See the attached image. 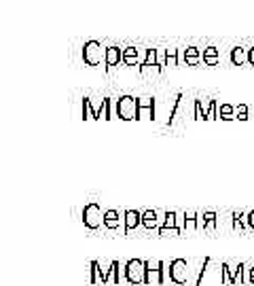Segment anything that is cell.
Wrapping results in <instances>:
<instances>
[{"label": "cell", "mask_w": 254, "mask_h": 286, "mask_svg": "<svg viewBox=\"0 0 254 286\" xmlns=\"http://www.w3.org/2000/svg\"><path fill=\"white\" fill-rule=\"evenodd\" d=\"M83 57H85V62H87L89 66H97V64H102V60H106V51H102V45L100 42H87L83 49Z\"/></svg>", "instance_id": "obj_1"}, {"label": "cell", "mask_w": 254, "mask_h": 286, "mask_svg": "<svg viewBox=\"0 0 254 286\" xmlns=\"http://www.w3.org/2000/svg\"><path fill=\"white\" fill-rule=\"evenodd\" d=\"M140 106L134 98H123L119 100V114H121V119H134L136 114H138Z\"/></svg>", "instance_id": "obj_2"}, {"label": "cell", "mask_w": 254, "mask_h": 286, "mask_svg": "<svg viewBox=\"0 0 254 286\" xmlns=\"http://www.w3.org/2000/svg\"><path fill=\"white\" fill-rule=\"evenodd\" d=\"M121 57H123V53L119 51V47H108L106 49V64L108 66H117Z\"/></svg>", "instance_id": "obj_3"}, {"label": "cell", "mask_w": 254, "mask_h": 286, "mask_svg": "<svg viewBox=\"0 0 254 286\" xmlns=\"http://www.w3.org/2000/svg\"><path fill=\"white\" fill-rule=\"evenodd\" d=\"M204 60H206L210 66H214V64L218 62V49H216V47H208V49L204 51Z\"/></svg>", "instance_id": "obj_4"}, {"label": "cell", "mask_w": 254, "mask_h": 286, "mask_svg": "<svg viewBox=\"0 0 254 286\" xmlns=\"http://www.w3.org/2000/svg\"><path fill=\"white\" fill-rule=\"evenodd\" d=\"M123 60H125L127 64L134 66V64L140 60V57H138V49H136V47H127V49L123 51Z\"/></svg>", "instance_id": "obj_5"}, {"label": "cell", "mask_w": 254, "mask_h": 286, "mask_svg": "<svg viewBox=\"0 0 254 286\" xmlns=\"http://www.w3.org/2000/svg\"><path fill=\"white\" fill-rule=\"evenodd\" d=\"M231 60L239 66V64H244L246 60H248V55H246V49H242V47H235L233 51H231Z\"/></svg>", "instance_id": "obj_6"}, {"label": "cell", "mask_w": 254, "mask_h": 286, "mask_svg": "<svg viewBox=\"0 0 254 286\" xmlns=\"http://www.w3.org/2000/svg\"><path fill=\"white\" fill-rule=\"evenodd\" d=\"M197 57H199V51H197L195 47H189L187 49V62L189 64H197Z\"/></svg>", "instance_id": "obj_7"}, {"label": "cell", "mask_w": 254, "mask_h": 286, "mask_svg": "<svg viewBox=\"0 0 254 286\" xmlns=\"http://www.w3.org/2000/svg\"><path fill=\"white\" fill-rule=\"evenodd\" d=\"M144 64H148V66H155V64H157V51H155V49H148V51H146Z\"/></svg>", "instance_id": "obj_8"}, {"label": "cell", "mask_w": 254, "mask_h": 286, "mask_svg": "<svg viewBox=\"0 0 254 286\" xmlns=\"http://www.w3.org/2000/svg\"><path fill=\"white\" fill-rule=\"evenodd\" d=\"M220 112H222V119H231V112L233 110H231V106H222Z\"/></svg>", "instance_id": "obj_9"}, {"label": "cell", "mask_w": 254, "mask_h": 286, "mask_svg": "<svg viewBox=\"0 0 254 286\" xmlns=\"http://www.w3.org/2000/svg\"><path fill=\"white\" fill-rule=\"evenodd\" d=\"M85 117H87V119H93V112H91L89 102H85Z\"/></svg>", "instance_id": "obj_10"}, {"label": "cell", "mask_w": 254, "mask_h": 286, "mask_svg": "<svg viewBox=\"0 0 254 286\" xmlns=\"http://www.w3.org/2000/svg\"><path fill=\"white\" fill-rule=\"evenodd\" d=\"M237 114H239L237 119H246V108H244V106H239V108H237Z\"/></svg>", "instance_id": "obj_11"}, {"label": "cell", "mask_w": 254, "mask_h": 286, "mask_svg": "<svg viewBox=\"0 0 254 286\" xmlns=\"http://www.w3.org/2000/svg\"><path fill=\"white\" fill-rule=\"evenodd\" d=\"M248 62L254 66V49H250V51H248Z\"/></svg>", "instance_id": "obj_12"}]
</instances>
